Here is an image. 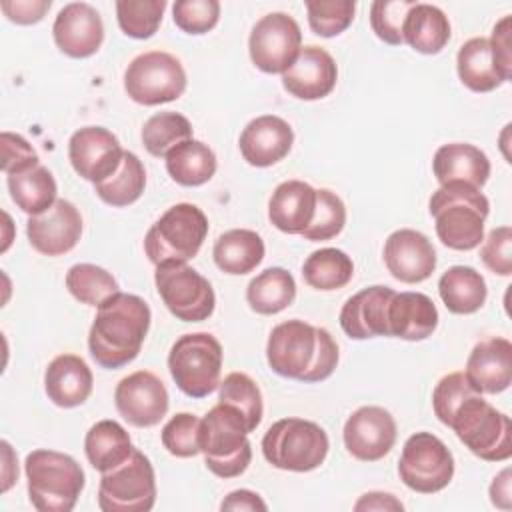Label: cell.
<instances>
[{
	"instance_id": "obj_1",
	"label": "cell",
	"mask_w": 512,
	"mask_h": 512,
	"mask_svg": "<svg viewBox=\"0 0 512 512\" xmlns=\"http://www.w3.org/2000/svg\"><path fill=\"white\" fill-rule=\"evenodd\" d=\"M150 308L136 294L116 292L106 298L88 332V348L94 362L108 370L130 364L144 344L150 328Z\"/></svg>"
},
{
	"instance_id": "obj_2",
	"label": "cell",
	"mask_w": 512,
	"mask_h": 512,
	"mask_svg": "<svg viewBox=\"0 0 512 512\" xmlns=\"http://www.w3.org/2000/svg\"><path fill=\"white\" fill-rule=\"evenodd\" d=\"M488 212V198L478 188L462 182L444 184L430 196V214L436 234L440 242L452 250L468 252L480 246Z\"/></svg>"
},
{
	"instance_id": "obj_3",
	"label": "cell",
	"mask_w": 512,
	"mask_h": 512,
	"mask_svg": "<svg viewBox=\"0 0 512 512\" xmlns=\"http://www.w3.org/2000/svg\"><path fill=\"white\" fill-rule=\"evenodd\" d=\"M250 428L244 414L232 404L212 406L200 420V452L206 468L218 478H236L252 460Z\"/></svg>"
},
{
	"instance_id": "obj_4",
	"label": "cell",
	"mask_w": 512,
	"mask_h": 512,
	"mask_svg": "<svg viewBox=\"0 0 512 512\" xmlns=\"http://www.w3.org/2000/svg\"><path fill=\"white\" fill-rule=\"evenodd\" d=\"M28 498L40 512H70L84 490V470L68 454L32 450L24 460Z\"/></svg>"
},
{
	"instance_id": "obj_5",
	"label": "cell",
	"mask_w": 512,
	"mask_h": 512,
	"mask_svg": "<svg viewBox=\"0 0 512 512\" xmlns=\"http://www.w3.org/2000/svg\"><path fill=\"white\" fill-rule=\"evenodd\" d=\"M448 428L478 458L486 462H504L512 456L510 418L496 410L482 394L474 392L454 410Z\"/></svg>"
},
{
	"instance_id": "obj_6",
	"label": "cell",
	"mask_w": 512,
	"mask_h": 512,
	"mask_svg": "<svg viewBox=\"0 0 512 512\" xmlns=\"http://www.w3.org/2000/svg\"><path fill=\"white\" fill-rule=\"evenodd\" d=\"M208 234L206 214L190 202L170 206L146 232L144 252L154 266L188 262L194 258Z\"/></svg>"
},
{
	"instance_id": "obj_7",
	"label": "cell",
	"mask_w": 512,
	"mask_h": 512,
	"mask_svg": "<svg viewBox=\"0 0 512 512\" xmlns=\"http://www.w3.org/2000/svg\"><path fill=\"white\" fill-rule=\"evenodd\" d=\"M330 440L324 428L304 418L276 420L262 438L268 464L288 472L316 470L328 456Z\"/></svg>"
},
{
	"instance_id": "obj_8",
	"label": "cell",
	"mask_w": 512,
	"mask_h": 512,
	"mask_svg": "<svg viewBox=\"0 0 512 512\" xmlns=\"http://www.w3.org/2000/svg\"><path fill=\"white\" fill-rule=\"evenodd\" d=\"M222 344L210 332L180 336L168 354V370L176 386L190 398H204L220 384Z\"/></svg>"
},
{
	"instance_id": "obj_9",
	"label": "cell",
	"mask_w": 512,
	"mask_h": 512,
	"mask_svg": "<svg viewBox=\"0 0 512 512\" xmlns=\"http://www.w3.org/2000/svg\"><path fill=\"white\" fill-rule=\"evenodd\" d=\"M156 502V474L154 468L140 450L118 464L116 468L102 472L98 486V506L102 512H148Z\"/></svg>"
},
{
	"instance_id": "obj_10",
	"label": "cell",
	"mask_w": 512,
	"mask_h": 512,
	"mask_svg": "<svg viewBox=\"0 0 512 512\" xmlns=\"http://www.w3.org/2000/svg\"><path fill=\"white\" fill-rule=\"evenodd\" d=\"M182 62L162 50L138 54L124 72V90L136 104L158 106L178 100L186 90Z\"/></svg>"
},
{
	"instance_id": "obj_11",
	"label": "cell",
	"mask_w": 512,
	"mask_h": 512,
	"mask_svg": "<svg viewBox=\"0 0 512 512\" xmlns=\"http://www.w3.org/2000/svg\"><path fill=\"white\" fill-rule=\"evenodd\" d=\"M154 284L160 300L182 322L208 320L216 306L212 284L186 262L156 266Z\"/></svg>"
},
{
	"instance_id": "obj_12",
	"label": "cell",
	"mask_w": 512,
	"mask_h": 512,
	"mask_svg": "<svg viewBox=\"0 0 512 512\" xmlns=\"http://www.w3.org/2000/svg\"><path fill=\"white\" fill-rule=\"evenodd\" d=\"M398 476L404 486L414 492H440L454 476V456L438 436L416 432L404 442L398 460Z\"/></svg>"
},
{
	"instance_id": "obj_13",
	"label": "cell",
	"mask_w": 512,
	"mask_h": 512,
	"mask_svg": "<svg viewBox=\"0 0 512 512\" xmlns=\"http://www.w3.org/2000/svg\"><path fill=\"white\" fill-rule=\"evenodd\" d=\"M302 44L298 22L286 12L262 16L248 38L252 64L266 74H284L296 60Z\"/></svg>"
},
{
	"instance_id": "obj_14",
	"label": "cell",
	"mask_w": 512,
	"mask_h": 512,
	"mask_svg": "<svg viewBox=\"0 0 512 512\" xmlns=\"http://www.w3.org/2000/svg\"><path fill=\"white\" fill-rule=\"evenodd\" d=\"M114 404L128 424L150 428L166 416L170 398L164 382L154 372L136 370L116 384Z\"/></svg>"
},
{
	"instance_id": "obj_15",
	"label": "cell",
	"mask_w": 512,
	"mask_h": 512,
	"mask_svg": "<svg viewBox=\"0 0 512 512\" xmlns=\"http://www.w3.org/2000/svg\"><path fill=\"white\" fill-rule=\"evenodd\" d=\"M124 152L116 134L102 126H84L68 142V158L74 172L92 184L110 178L118 170Z\"/></svg>"
},
{
	"instance_id": "obj_16",
	"label": "cell",
	"mask_w": 512,
	"mask_h": 512,
	"mask_svg": "<svg viewBox=\"0 0 512 512\" xmlns=\"http://www.w3.org/2000/svg\"><path fill=\"white\" fill-rule=\"evenodd\" d=\"M316 326L304 320H286L272 328L266 342V360L272 372L302 380L314 362Z\"/></svg>"
},
{
	"instance_id": "obj_17",
	"label": "cell",
	"mask_w": 512,
	"mask_h": 512,
	"mask_svg": "<svg viewBox=\"0 0 512 512\" xmlns=\"http://www.w3.org/2000/svg\"><path fill=\"white\" fill-rule=\"evenodd\" d=\"M396 420L382 406H362L354 410L344 424V446L362 462L384 458L396 442Z\"/></svg>"
},
{
	"instance_id": "obj_18",
	"label": "cell",
	"mask_w": 512,
	"mask_h": 512,
	"mask_svg": "<svg viewBox=\"0 0 512 512\" xmlns=\"http://www.w3.org/2000/svg\"><path fill=\"white\" fill-rule=\"evenodd\" d=\"M26 234L36 252L62 256L78 244L82 236V216L70 200L58 198L46 212L28 218Z\"/></svg>"
},
{
	"instance_id": "obj_19",
	"label": "cell",
	"mask_w": 512,
	"mask_h": 512,
	"mask_svg": "<svg viewBox=\"0 0 512 512\" xmlns=\"http://www.w3.org/2000/svg\"><path fill=\"white\" fill-rule=\"evenodd\" d=\"M384 264L396 280L418 284L432 276L436 268V250L422 232L400 228L384 242Z\"/></svg>"
},
{
	"instance_id": "obj_20",
	"label": "cell",
	"mask_w": 512,
	"mask_h": 512,
	"mask_svg": "<svg viewBox=\"0 0 512 512\" xmlns=\"http://www.w3.org/2000/svg\"><path fill=\"white\" fill-rule=\"evenodd\" d=\"M54 42L70 58H88L104 42V24L98 10L86 2L66 4L54 24Z\"/></svg>"
},
{
	"instance_id": "obj_21",
	"label": "cell",
	"mask_w": 512,
	"mask_h": 512,
	"mask_svg": "<svg viewBox=\"0 0 512 512\" xmlns=\"http://www.w3.org/2000/svg\"><path fill=\"white\" fill-rule=\"evenodd\" d=\"M338 80L332 54L320 46L300 48L294 64L282 74L284 90L298 100H320L328 96Z\"/></svg>"
},
{
	"instance_id": "obj_22",
	"label": "cell",
	"mask_w": 512,
	"mask_h": 512,
	"mask_svg": "<svg viewBox=\"0 0 512 512\" xmlns=\"http://www.w3.org/2000/svg\"><path fill=\"white\" fill-rule=\"evenodd\" d=\"M292 144V126L276 114H264L250 120L238 140L242 158L256 168H268L280 162L288 156Z\"/></svg>"
},
{
	"instance_id": "obj_23",
	"label": "cell",
	"mask_w": 512,
	"mask_h": 512,
	"mask_svg": "<svg viewBox=\"0 0 512 512\" xmlns=\"http://www.w3.org/2000/svg\"><path fill=\"white\" fill-rule=\"evenodd\" d=\"M466 380L478 394H500L512 384V344L502 336L480 340L464 370Z\"/></svg>"
},
{
	"instance_id": "obj_24",
	"label": "cell",
	"mask_w": 512,
	"mask_h": 512,
	"mask_svg": "<svg viewBox=\"0 0 512 512\" xmlns=\"http://www.w3.org/2000/svg\"><path fill=\"white\" fill-rule=\"evenodd\" d=\"M394 292L388 286L376 284L350 296L340 310L344 334L354 340L388 336V304Z\"/></svg>"
},
{
	"instance_id": "obj_25",
	"label": "cell",
	"mask_w": 512,
	"mask_h": 512,
	"mask_svg": "<svg viewBox=\"0 0 512 512\" xmlns=\"http://www.w3.org/2000/svg\"><path fill=\"white\" fill-rule=\"evenodd\" d=\"M92 386V370L76 354L56 356L44 372L46 396L60 408H76L84 404L92 394Z\"/></svg>"
},
{
	"instance_id": "obj_26",
	"label": "cell",
	"mask_w": 512,
	"mask_h": 512,
	"mask_svg": "<svg viewBox=\"0 0 512 512\" xmlns=\"http://www.w3.org/2000/svg\"><path fill=\"white\" fill-rule=\"evenodd\" d=\"M438 326V310L422 292H394L388 304V336L416 342L432 336Z\"/></svg>"
},
{
	"instance_id": "obj_27",
	"label": "cell",
	"mask_w": 512,
	"mask_h": 512,
	"mask_svg": "<svg viewBox=\"0 0 512 512\" xmlns=\"http://www.w3.org/2000/svg\"><path fill=\"white\" fill-rule=\"evenodd\" d=\"M432 172L440 186L462 182L480 190L488 182L490 160L472 144L450 142L436 150L432 158Z\"/></svg>"
},
{
	"instance_id": "obj_28",
	"label": "cell",
	"mask_w": 512,
	"mask_h": 512,
	"mask_svg": "<svg viewBox=\"0 0 512 512\" xmlns=\"http://www.w3.org/2000/svg\"><path fill=\"white\" fill-rule=\"evenodd\" d=\"M316 188L302 180L280 182L268 202V218L286 234H302L314 218Z\"/></svg>"
},
{
	"instance_id": "obj_29",
	"label": "cell",
	"mask_w": 512,
	"mask_h": 512,
	"mask_svg": "<svg viewBox=\"0 0 512 512\" xmlns=\"http://www.w3.org/2000/svg\"><path fill=\"white\" fill-rule=\"evenodd\" d=\"M402 38L420 54H438L450 40L448 16L434 4L416 2L406 14Z\"/></svg>"
},
{
	"instance_id": "obj_30",
	"label": "cell",
	"mask_w": 512,
	"mask_h": 512,
	"mask_svg": "<svg viewBox=\"0 0 512 512\" xmlns=\"http://www.w3.org/2000/svg\"><path fill=\"white\" fill-rule=\"evenodd\" d=\"M264 240L248 228H234L218 236L212 248L216 266L232 276L252 272L264 258Z\"/></svg>"
},
{
	"instance_id": "obj_31",
	"label": "cell",
	"mask_w": 512,
	"mask_h": 512,
	"mask_svg": "<svg viewBox=\"0 0 512 512\" xmlns=\"http://www.w3.org/2000/svg\"><path fill=\"white\" fill-rule=\"evenodd\" d=\"M438 294L452 314H474L484 306L488 288L476 268L452 266L440 276Z\"/></svg>"
},
{
	"instance_id": "obj_32",
	"label": "cell",
	"mask_w": 512,
	"mask_h": 512,
	"mask_svg": "<svg viewBox=\"0 0 512 512\" xmlns=\"http://www.w3.org/2000/svg\"><path fill=\"white\" fill-rule=\"evenodd\" d=\"M456 70L460 82L472 92H492L506 82L496 66L488 38L482 36L470 38L460 46Z\"/></svg>"
},
{
	"instance_id": "obj_33",
	"label": "cell",
	"mask_w": 512,
	"mask_h": 512,
	"mask_svg": "<svg viewBox=\"0 0 512 512\" xmlns=\"http://www.w3.org/2000/svg\"><path fill=\"white\" fill-rule=\"evenodd\" d=\"M134 446L130 434L116 420H100L90 426L84 438V452L94 470L108 472L122 464Z\"/></svg>"
},
{
	"instance_id": "obj_34",
	"label": "cell",
	"mask_w": 512,
	"mask_h": 512,
	"mask_svg": "<svg viewBox=\"0 0 512 512\" xmlns=\"http://www.w3.org/2000/svg\"><path fill=\"white\" fill-rule=\"evenodd\" d=\"M166 172L180 186H202L216 174V154L200 140H184L166 156Z\"/></svg>"
},
{
	"instance_id": "obj_35",
	"label": "cell",
	"mask_w": 512,
	"mask_h": 512,
	"mask_svg": "<svg viewBox=\"0 0 512 512\" xmlns=\"http://www.w3.org/2000/svg\"><path fill=\"white\" fill-rule=\"evenodd\" d=\"M296 298L294 276L280 266H272L256 274L246 288L248 306L262 316H272L286 310Z\"/></svg>"
},
{
	"instance_id": "obj_36",
	"label": "cell",
	"mask_w": 512,
	"mask_h": 512,
	"mask_svg": "<svg viewBox=\"0 0 512 512\" xmlns=\"http://www.w3.org/2000/svg\"><path fill=\"white\" fill-rule=\"evenodd\" d=\"M6 182L14 204L28 216L46 212L58 200L56 180L52 172L42 164H36L18 174H8Z\"/></svg>"
},
{
	"instance_id": "obj_37",
	"label": "cell",
	"mask_w": 512,
	"mask_h": 512,
	"mask_svg": "<svg viewBox=\"0 0 512 512\" xmlns=\"http://www.w3.org/2000/svg\"><path fill=\"white\" fill-rule=\"evenodd\" d=\"M144 186H146L144 164L134 152L126 150L118 170L110 178L94 184V192L102 202L114 208H124L134 204L142 196Z\"/></svg>"
},
{
	"instance_id": "obj_38",
	"label": "cell",
	"mask_w": 512,
	"mask_h": 512,
	"mask_svg": "<svg viewBox=\"0 0 512 512\" xmlns=\"http://www.w3.org/2000/svg\"><path fill=\"white\" fill-rule=\"evenodd\" d=\"M302 276L310 288L322 292L338 290L352 280L354 262L344 250L320 248L304 260Z\"/></svg>"
},
{
	"instance_id": "obj_39",
	"label": "cell",
	"mask_w": 512,
	"mask_h": 512,
	"mask_svg": "<svg viewBox=\"0 0 512 512\" xmlns=\"http://www.w3.org/2000/svg\"><path fill=\"white\" fill-rule=\"evenodd\" d=\"M190 138L192 124L180 112H158L142 126V144L156 158H164L176 144Z\"/></svg>"
},
{
	"instance_id": "obj_40",
	"label": "cell",
	"mask_w": 512,
	"mask_h": 512,
	"mask_svg": "<svg viewBox=\"0 0 512 512\" xmlns=\"http://www.w3.org/2000/svg\"><path fill=\"white\" fill-rule=\"evenodd\" d=\"M68 292L82 304L100 306L106 298L120 292L116 278L102 266L80 262L66 272Z\"/></svg>"
},
{
	"instance_id": "obj_41",
	"label": "cell",
	"mask_w": 512,
	"mask_h": 512,
	"mask_svg": "<svg viewBox=\"0 0 512 512\" xmlns=\"http://www.w3.org/2000/svg\"><path fill=\"white\" fill-rule=\"evenodd\" d=\"M218 400L238 408L244 414L250 432H254L258 428V424L262 422V414H264L262 392H260L258 384L248 374L230 372L218 384Z\"/></svg>"
},
{
	"instance_id": "obj_42",
	"label": "cell",
	"mask_w": 512,
	"mask_h": 512,
	"mask_svg": "<svg viewBox=\"0 0 512 512\" xmlns=\"http://www.w3.org/2000/svg\"><path fill=\"white\" fill-rule=\"evenodd\" d=\"M166 10V0H118L116 18L120 30L136 40L156 34Z\"/></svg>"
},
{
	"instance_id": "obj_43",
	"label": "cell",
	"mask_w": 512,
	"mask_h": 512,
	"mask_svg": "<svg viewBox=\"0 0 512 512\" xmlns=\"http://www.w3.org/2000/svg\"><path fill=\"white\" fill-rule=\"evenodd\" d=\"M344 224H346V206L342 198L328 188H320L316 190L314 218L300 236L312 242L332 240L342 232Z\"/></svg>"
},
{
	"instance_id": "obj_44",
	"label": "cell",
	"mask_w": 512,
	"mask_h": 512,
	"mask_svg": "<svg viewBox=\"0 0 512 512\" xmlns=\"http://www.w3.org/2000/svg\"><path fill=\"white\" fill-rule=\"evenodd\" d=\"M308 24L314 34L332 38L342 34L354 20L356 2L352 0H308Z\"/></svg>"
},
{
	"instance_id": "obj_45",
	"label": "cell",
	"mask_w": 512,
	"mask_h": 512,
	"mask_svg": "<svg viewBox=\"0 0 512 512\" xmlns=\"http://www.w3.org/2000/svg\"><path fill=\"white\" fill-rule=\"evenodd\" d=\"M162 446L176 458H192L200 452V418L190 412L174 414L162 428Z\"/></svg>"
},
{
	"instance_id": "obj_46",
	"label": "cell",
	"mask_w": 512,
	"mask_h": 512,
	"mask_svg": "<svg viewBox=\"0 0 512 512\" xmlns=\"http://www.w3.org/2000/svg\"><path fill=\"white\" fill-rule=\"evenodd\" d=\"M414 0H376L370 6V26L372 32L390 46L404 44L402 26Z\"/></svg>"
},
{
	"instance_id": "obj_47",
	"label": "cell",
	"mask_w": 512,
	"mask_h": 512,
	"mask_svg": "<svg viewBox=\"0 0 512 512\" xmlns=\"http://www.w3.org/2000/svg\"><path fill=\"white\" fill-rule=\"evenodd\" d=\"M174 24L186 34H206L220 18L218 0H176L172 6Z\"/></svg>"
},
{
	"instance_id": "obj_48",
	"label": "cell",
	"mask_w": 512,
	"mask_h": 512,
	"mask_svg": "<svg viewBox=\"0 0 512 512\" xmlns=\"http://www.w3.org/2000/svg\"><path fill=\"white\" fill-rule=\"evenodd\" d=\"M476 390L466 380L464 372H450L438 380L432 392V408L438 420L448 426L454 410L462 404L464 398L474 394Z\"/></svg>"
},
{
	"instance_id": "obj_49",
	"label": "cell",
	"mask_w": 512,
	"mask_h": 512,
	"mask_svg": "<svg viewBox=\"0 0 512 512\" xmlns=\"http://www.w3.org/2000/svg\"><path fill=\"white\" fill-rule=\"evenodd\" d=\"M482 242L484 244L480 248V258L486 264V268L498 276H510L512 274V228L498 226Z\"/></svg>"
},
{
	"instance_id": "obj_50",
	"label": "cell",
	"mask_w": 512,
	"mask_h": 512,
	"mask_svg": "<svg viewBox=\"0 0 512 512\" xmlns=\"http://www.w3.org/2000/svg\"><path fill=\"white\" fill-rule=\"evenodd\" d=\"M0 148H2V172L6 176L24 172V170L40 164V158H38L36 150L20 134L2 132Z\"/></svg>"
},
{
	"instance_id": "obj_51",
	"label": "cell",
	"mask_w": 512,
	"mask_h": 512,
	"mask_svg": "<svg viewBox=\"0 0 512 512\" xmlns=\"http://www.w3.org/2000/svg\"><path fill=\"white\" fill-rule=\"evenodd\" d=\"M338 366V344L334 342L332 334L326 328L316 326V354H314V362L308 368V372L302 376V382H322L328 376H332V372Z\"/></svg>"
},
{
	"instance_id": "obj_52",
	"label": "cell",
	"mask_w": 512,
	"mask_h": 512,
	"mask_svg": "<svg viewBox=\"0 0 512 512\" xmlns=\"http://www.w3.org/2000/svg\"><path fill=\"white\" fill-rule=\"evenodd\" d=\"M488 42H490L496 66L504 76V80L508 82L512 76V18L510 16H504L496 22Z\"/></svg>"
},
{
	"instance_id": "obj_53",
	"label": "cell",
	"mask_w": 512,
	"mask_h": 512,
	"mask_svg": "<svg viewBox=\"0 0 512 512\" xmlns=\"http://www.w3.org/2000/svg\"><path fill=\"white\" fill-rule=\"evenodd\" d=\"M50 0H2L0 8L8 16L10 22L28 26L36 24L44 18V14L50 10Z\"/></svg>"
},
{
	"instance_id": "obj_54",
	"label": "cell",
	"mask_w": 512,
	"mask_h": 512,
	"mask_svg": "<svg viewBox=\"0 0 512 512\" xmlns=\"http://www.w3.org/2000/svg\"><path fill=\"white\" fill-rule=\"evenodd\" d=\"M220 510H222V512H224V510H232V512H238V510H240V512H242V510L256 512V510H260V512H266L268 506H266V502L260 498V494H256V492H252V490H246V488H240V490L230 492V494L222 500Z\"/></svg>"
},
{
	"instance_id": "obj_55",
	"label": "cell",
	"mask_w": 512,
	"mask_h": 512,
	"mask_svg": "<svg viewBox=\"0 0 512 512\" xmlns=\"http://www.w3.org/2000/svg\"><path fill=\"white\" fill-rule=\"evenodd\" d=\"M354 510H404V504L388 492H366L354 504Z\"/></svg>"
},
{
	"instance_id": "obj_56",
	"label": "cell",
	"mask_w": 512,
	"mask_h": 512,
	"mask_svg": "<svg viewBox=\"0 0 512 512\" xmlns=\"http://www.w3.org/2000/svg\"><path fill=\"white\" fill-rule=\"evenodd\" d=\"M490 500L494 506L508 510L510 508V468H504L490 484Z\"/></svg>"
}]
</instances>
